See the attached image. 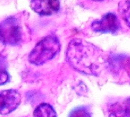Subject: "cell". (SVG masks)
Returning a JSON list of instances; mask_svg holds the SVG:
<instances>
[{
  "instance_id": "obj_1",
  "label": "cell",
  "mask_w": 130,
  "mask_h": 117,
  "mask_svg": "<svg viewBox=\"0 0 130 117\" xmlns=\"http://www.w3.org/2000/svg\"><path fill=\"white\" fill-rule=\"evenodd\" d=\"M67 59L74 69L91 75L100 74L105 64L104 55L99 48L80 39L73 40L69 44Z\"/></svg>"
},
{
  "instance_id": "obj_2",
  "label": "cell",
  "mask_w": 130,
  "mask_h": 117,
  "mask_svg": "<svg viewBox=\"0 0 130 117\" xmlns=\"http://www.w3.org/2000/svg\"><path fill=\"white\" fill-rule=\"evenodd\" d=\"M60 49V44L57 38L48 35L36 44L29 55V61L35 65H42L54 58Z\"/></svg>"
},
{
  "instance_id": "obj_3",
  "label": "cell",
  "mask_w": 130,
  "mask_h": 117,
  "mask_svg": "<svg viewBox=\"0 0 130 117\" xmlns=\"http://www.w3.org/2000/svg\"><path fill=\"white\" fill-rule=\"evenodd\" d=\"M22 40V30L18 19L9 17L0 22V41L5 44L16 45Z\"/></svg>"
},
{
  "instance_id": "obj_4",
  "label": "cell",
  "mask_w": 130,
  "mask_h": 117,
  "mask_svg": "<svg viewBox=\"0 0 130 117\" xmlns=\"http://www.w3.org/2000/svg\"><path fill=\"white\" fill-rule=\"evenodd\" d=\"M21 103V95L15 90L0 91V115H8L13 112Z\"/></svg>"
},
{
  "instance_id": "obj_5",
  "label": "cell",
  "mask_w": 130,
  "mask_h": 117,
  "mask_svg": "<svg viewBox=\"0 0 130 117\" xmlns=\"http://www.w3.org/2000/svg\"><path fill=\"white\" fill-rule=\"evenodd\" d=\"M92 29L100 33H116L120 28L118 18L112 13L103 15L100 19L93 22L91 25Z\"/></svg>"
},
{
  "instance_id": "obj_6",
  "label": "cell",
  "mask_w": 130,
  "mask_h": 117,
  "mask_svg": "<svg viewBox=\"0 0 130 117\" xmlns=\"http://www.w3.org/2000/svg\"><path fill=\"white\" fill-rule=\"evenodd\" d=\"M31 9L38 15H51L60 9V0H31Z\"/></svg>"
},
{
  "instance_id": "obj_7",
  "label": "cell",
  "mask_w": 130,
  "mask_h": 117,
  "mask_svg": "<svg viewBox=\"0 0 130 117\" xmlns=\"http://www.w3.org/2000/svg\"><path fill=\"white\" fill-rule=\"evenodd\" d=\"M34 117H57L54 109L48 103H41L36 107L33 113Z\"/></svg>"
},
{
  "instance_id": "obj_8",
  "label": "cell",
  "mask_w": 130,
  "mask_h": 117,
  "mask_svg": "<svg viewBox=\"0 0 130 117\" xmlns=\"http://www.w3.org/2000/svg\"><path fill=\"white\" fill-rule=\"evenodd\" d=\"M106 117H127L124 106L118 103L111 104L107 109Z\"/></svg>"
},
{
  "instance_id": "obj_9",
  "label": "cell",
  "mask_w": 130,
  "mask_h": 117,
  "mask_svg": "<svg viewBox=\"0 0 130 117\" xmlns=\"http://www.w3.org/2000/svg\"><path fill=\"white\" fill-rule=\"evenodd\" d=\"M119 13L125 24L130 28V1H125L119 3Z\"/></svg>"
},
{
  "instance_id": "obj_10",
  "label": "cell",
  "mask_w": 130,
  "mask_h": 117,
  "mask_svg": "<svg viewBox=\"0 0 130 117\" xmlns=\"http://www.w3.org/2000/svg\"><path fill=\"white\" fill-rule=\"evenodd\" d=\"M69 117H91V114L86 107L81 106L73 109Z\"/></svg>"
},
{
  "instance_id": "obj_11",
  "label": "cell",
  "mask_w": 130,
  "mask_h": 117,
  "mask_svg": "<svg viewBox=\"0 0 130 117\" xmlns=\"http://www.w3.org/2000/svg\"><path fill=\"white\" fill-rule=\"evenodd\" d=\"M9 80V75L8 72L3 68H0V85H3Z\"/></svg>"
},
{
  "instance_id": "obj_12",
  "label": "cell",
  "mask_w": 130,
  "mask_h": 117,
  "mask_svg": "<svg viewBox=\"0 0 130 117\" xmlns=\"http://www.w3.org/2000/svg\"><path fill=\"white\" fill-rule=\"evenodd\" d=\"M124 108H125V111L127 117H130V97L128 98L127 100L125 101Z\"/></svg>"
},
{
  "instance_id": "obj_13",
  "label": "cell",
  "mask_w": 130,
  "mask_h": 117,
  "mask_svg": "<svg viewBox=\"0 0 130 117\" xmlns=\"http://www.w3.org/2000/svg\"><path fill=\"white\" fill-rule=\"evenodd\" d=\"M125 70H126V72H127L128 77H130V61H128L127 62V64H125Z\"/></svg>"
},
{
  "instance_id": "obj_14",
  "label": "cell",
  "mask_w": 130,
  "mask_h": 117,
  "mask_svg": "<svg viewBox=\"0 0 130 117\" xmlns=\"http://www.w3.org/2000/svg\"><path fill=\"white\" fill-rule=\"evenodd\" d=\"M93 1H96V2H101V1H106V0H93Z\"/></svg>"
}]
</instances>
